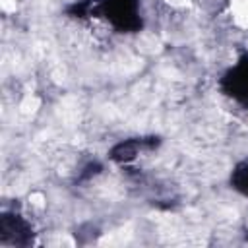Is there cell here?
I'll list each match as a JSON object with an SVG mask.
<instances>
[{"mask_svg": "<svg viewBox=\"0 0 248 248\" xmlns=\"http://www.w3.org/2000/svg\"><path fill=\"white\" fill-rule=\"evenodd\" d=\"M169 6H172V8H186L192 0H165Z\"/></svg>", "mask_w": 248, "mask_h": 248, "instance_id": "cell-7", "label": "cell"}, {"mask_svg": "<svg viewBox=\"0 0 248 248\" xmlns=\"http://www.w3.org/2000/svg\"><path fill=\"white\" fill-rule=\"evenodd\" d=\"M29 202H31L33 205H37V207H43V205H45V196H43L41 192H33V194L29 196Z\"/></svg>", "mask_w": 248, "mask_h": 248, "instance_id": "cell-5", "label": "cell"}, {"mask_svg": "<svg viewBox=\"0 0 248 248\" xmlns=\"http://www.w3.org/2000/svg\"><path fill=\"white\" fill-rule=\"evenodd\" d=\"M4 12H16V0H0Z\"/></svg>", "mask_w": 248, "mask_h": 248, "instance_id": "cell-6", "label": "cell"}, {"mask_svg": "<svg viewBox=\"0 0 248 248\" xmlns=\"http://www.w3.org/2000/svg\"><path fill=\"white\" fill-rule=\"evenodd\" d=\"M130 238H132V229H130V227H124V229L107 232V234L99 240V244H103V246H107V244H108V246H120V244H126Z\"/></svg>", "mask_w": 248, "mask_h": 248, "instance_id": "cell-2", "label": "cell"}, {"mask_svg": "<svg viewBox=\"0 0 248 248\" xmlns=\"http://www.w3.org/2000/svg\"><path fill=\"white\" fill-rule=\"evenodd\" d=\"M39 107H41V99L35 97V95H27V97H23V101L19 103V112H21L23 116H33V114L39 110Z\"/></svg>", "mask_w": 248, "mask_h": 248, "instance_id": "cell-4", "label": "cell"}, {"mask_svg": "<svg viewBox=\"0 0 248 248\" xmlns=\"http://www.w3.org/2000/svg\"><path fill=\"white\" fill-rule=\"evenodd\" d=\"M136 46H138V50L140 52H143V54H157L159 50H161V39L155 35V33H151V31H143L141 35H138V39H136Z\"/></svg>", "mask_w": 248, "mask_h": 248, "instance_id": "cell-1", "label": "cell"}, {"mask_svg": "<svg viewBox=\"0 0 248 248\" xmlns=\"http://www.w3.org/2000/svg\"><path fill=\"white\" fill-rule=\"evenodd\" d=\"M231 14L238 27L248 29V0H232L231 2Z\"/></svg>", "mask_w": 248, "mask_h": 248, "instance_id": "cell-3", "label": "cell"}]
</instances>
